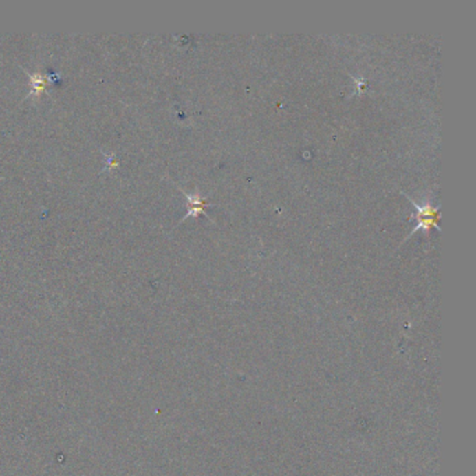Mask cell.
I'll list each match as a JSON object with an SVG mask.
<instances>
[{
  "mask_svg": "<svg viewBox=\"0 0 476 476\" xmlns=\"http://www.w3.org/2000/svg\"><path fill=\"white\" fill-rule=\"evenodd\" d=\"M182 193L186 196V200H187V213L182 221H184L188 217H199L204 214V210L208 206V203L204 197H202L200 193L196 192L192 195V193H186L184 190H182Z\"/></svg>",
  "mask_w": 476,
  "mask_h": 476,
  "instance_id": "cell-3",
  "label": "cell"
},
{
  "mask_svg": "<svg viewBox=\"0 0 476 476\" xmlns=\"http://www.w3.org/2000/svg\"><path fill=\"white\" fill-rule=\"evenodd\" d=\"M408 199L416 208V213H415L416 226L412 229L411 235H413L418 230H429L432 228L440 229V226H439V218H440V213L439 211H440V208L439 207H435L431 203L419 204L418 202L412 200L409 196H408Z\"/></svg>",
  "mask_w": 476,
  "mask_h": 476,
  "instance_id": "cell-1",
  "label": "cell"
},
{
  "mask_svg": "<svg viewBox=\"0 0 476 476\" xmlns=\"http://www.w3.org/2000/svg\"><path fill=\"white\" fill-rule=\"evenodd\" d=\"M107 160H108V164L105 166V169H112V168H118L119 165V161H116L112 155H107Z\"/></svg>",
  "mask_w": 476,
  "mask_h": 476,
  "instance_id": "cell-4",
  "label": "cell"
},
{
  "mask_svg": "<svg viewBox=\"0 0 476 476\" xmlns=\"http://www.w3.org/2000/svg\"><path fill=\"white\" fill-rule=\"evenodd\" d=\"M24 72L28 74V78H30V92H28V95H25L23 101H25L28 98L39 100L41 95L47 94L46 87H47V84H50V80H47V74H43L39 70L35 72V73H28L27 70H24Z\"/></svg>",
  "mask_w": 476,
  "mask_h": 476,
  "instance_id": "cell-2",
  "label": "cell"
}]
</instances>
